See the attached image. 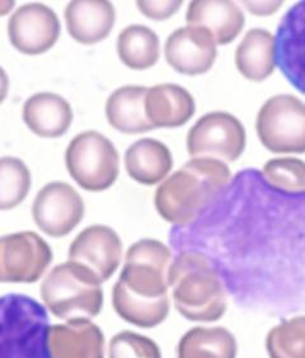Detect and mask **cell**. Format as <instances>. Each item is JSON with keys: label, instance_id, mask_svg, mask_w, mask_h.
Listing matches in <instances>:
<instances>
[{"label": "cell", "instance_id": "cell-1", "mask_svg": "<svg viewBox=\"0 0 305 358\" xmlns=\"http://www.w3.org/2000/svg\"><path fill=\"white\" fill-rule=\"evenodd\" d=\"M230 169L211 158H192L158 187L155 207L160 216L177 227L197 220L204 207L228 185Z\"/></svg>", "mask_w": 305, "mask_h": 358}, {"label": "cell", "instance_id": "cell-2", "mask_svg": "<svg viewBox=\"0 0 305 358\" xmlns=\"http://www.w3.org/2000/svg\"><path fill=\"white\" fill-rule=\"evenodd\" d=\"M0 358H52L49 314L35 299L0 297Z\"/></svg>", "mask_w": 305, "mask_h": 358}, {"label": "cell", "instance_id": "cell-3", "mask_svg": "<svg viewBox=\"0 0 305 358\" xmlns=\"http://www.w3.org/2000/svg\"><path fill=\"white\" fill-rule=\"evenodd\" d=\"M65 164L71 178L85 191L101 192L113 186L120 171L118 149L97 131H84L70 141Z\"/></svg>", "mask_w": 305, "mask_h": 358}, {"label": "cell", "instance_id": "cell-4", "mask_svg": "<svg viewBox=\"0 0 305 358\" xmlns=\"http://www.w3.org/2000/svg\"><path fill=\"white\" fill-rule=\"evenodd\" d=\"M168 280L174 289L177 305L182 309L192 306L213 308L219 317L225 311L227 291L222 280L205 255L182 252L169 267Z\"/></svg>", "mask_w": 305, "mask_h": 358}, {"label": "cell", "instance_id": "cell-5", "mask_svg": "<svg viewBox=\"0 0 305 358\" xmlns=\"http://www.w3.org/2000/svg\"><path fill=\"white\" fill-rule=\"evenodd\" d=\"M261 143L278 154L305 152V103L289 94L271 96L257 116Z\"/></svg>", "mask_w": 305, "mask_h": 358}, {"label": "cell", "instance_id": "cell-6", "mask_svg": "<svg viewBox=\"0 0 305 358\" xmlns=\"http://www.w3.org/2000/svg\"><path fill=\"white\" fill-rule=\"evenodd\" d=\"M246 140V130L238 118L228 112H210L188 131L187 150L192 158L234 162L244 152Z\"/></svg>", "mask_w": 305, "mask_h": 358}, {"label": "cell", "instance_id": "cell-7", "mask_svg": "<svg viewBox=\"0 0 305 358\" xmlns=\"http://www.w3.org/2000/svg\"><path fill=\"white\" fill-rule=\"evenodd\" d=\"M60 21L51 8L29 3L18 8L8 21L9 41L24 55H41L55 45Z\"/></svg>", "mask_w": 305, "mask_h": 358}, {"label": "cell", "instance_id": "cell-8", "mask_svg": "<svg viewBox=\"0 0 305 358\" xmlns=\"http://www.w3.org/2000/svg\"><path fill=\"white\" fill-rule=\"evenodd\" d=\"M48 243L31 231L0 238V281H36L51 262Z\"/></svg>", "mask_w": 305, "mask_h": 358}, {"label": "cell", "instance_id": "cell-9", "mask_svg": "<svg viewBox=\"0 0 305 358\" xmlns=\"http://www.w3.org/2000/svg\"><path fill=\"white\" fill-rule=\"evenodd\" d=\"M32 213L46 234L64 236L83 219L84 201L69 183L55 180L37 193Z\"/></svg>", "mask_w": 305, "mask_h": 358}, {"label": "cell", "instance_id": "cell-10", "mask_svg": "<svg viewBox=\"0 0 305 358\" xmlns=\"http://www.w3.org/2000/svg\"><path fill=\"white\" fill-rule=\"evenodd\" d=\"M166 62L185 76L208 73L216 60V42L206 28L187 26L166 38Z\"/></svg>", "mask_w": 305, "mask_h": 358}, {"label": "cell", "instance_id": "cell-11", "mask_svg": "<svg viewBox=\"0 0 305 358\" xmlns=\"http://www.w3.org/2000/svg\"><path fill=\"white\" fill-rule=\"evenodd\" d=\"M276 64L294 88L305 94V1L292 6L278 24Z\"/></svg>", "mask_w": 305, "mask_h": 358}, {"label": "cell", "instance_id": "cell-12", "mask_svg": "<svg viewBox=\"0 0 305 358\" xmlns=\"http://www.w3.org/2000/svg\"><path fill=\"white\" fill-rule=\"evenodd\" d=\"M122 255L118 234L107 227H90L78 235L69 250L70 259L88 263L99 278L107 280L116 271Z\"/></svg>", "mask_w": 305, "mask_h": 358}, {"label": "cell", "instance_id": "cell-13", "mask_svg": "<svg viewBox=\"0 0 305 358\" xmlns=\"http://www.w3.org/2000/svg\"><path fill=\"white\" fill-rule=\"evenodd\" d=\"M115 20V7L106 0H76L65 9L68 32L82 45H94L108 37Z\"/></svg>", "mask_w": 305, "mask_h": 358}, {"label": "cell", "instance_id": "cell-14", "mask_svg": "<svg viewBox=\"0 0 305 358\" xmlns=\"http://www.w3.org/2000/svg\"><path fill=\"white\" fill-rule=\"evenodd\" d=\"M194 96L177 84H158L148 90L146 115L154 129L180 127L194 115Z\"/></svg>", "mask_w": 305, "mask_h": 358}, {"label": "cell", "instance_id": "cell-15", "mask_svg": "<svg viewBox=\"0 0 305 358\" xmlns=\"http://www.w3.org/2000/svg\"><path fill=\"white\" fill-rule=\"evenodd\" d=\"M186 21L188 26L206 28L218 45H228L241 34L246 17L233 1L194 0L188 6Z\"/></svg>", "mask_w": 305, "mask_h": 358}, {"label": "cell", "instance_id": "cell-16", "mask_svg": "<svg viewBox=\"0 0 305 358\" xmlns=\"http://www.w3.org/2000/svg\"><path fill=\"white\" fill-rule=\"evenodd\" d=\"M23 121L40 138H60L73 122L71 106L55 93H36L23 106Z\"/></svg>", "mask_w": 305, "mask_h": 358}, {"label": "cell", "instance_id": "cell-17", "mask_svg": "<svg viewBox=\"0 0 305 358\" xmlns=\"http://www.w3.org/2000/svg\"><path fill=\"white\" fill-rule=\"evenodd\" d=\"M125 166L134 180L154 186L171 172L173 158L163 143L154 138H141L126 150Z\"/></svg>", "mask_w": 305, "mask_h": 358}, {"label": "cell", "instance_id": "cell-18", "mask_svg": "<svg viewBox=\"0 0 305 358\" xmlns=\"http://www.w3.org/2000/svg\"><path fill=\"white\" fill-rule=\"evenodd\" d=\"M146 87L126 85L115 90L106 103V116L113 129L122 134H143L152 130L146 115Z\"/></svg>", "mask_w": 305, "mask_h": 358}, {"label": "cell", "instance_id": "cell-19", "mask_svg": "<svg viewBox=\"0 0 305 358\" xmlns=\"http://www.w3.org/2000/svg\"><path fill=\"white\" fill-rule=\"evenodd\" d=\"M236 64L239 73L250 80L261 82L269 78L276 66L272 34L262 28L248 31L236 48Z\"/></svg>", "mask_w": 305, "mask_h": 358}, {"label": "cell", "instance_id": "cell-20", "mask_svg": "<svg viewBox=\"0 0 305 358\" xmlns=\"http://www.w3.org/2000/svg\"><path fill=\"white\" fill-rule=\"evenodd\" d=\"M159 37L146 26L132 24L118 35V57L130 69L152 68L159 59Z\"/></svg>", "mask_w": 305, "mask_h": 358}, {"label": "cell", "instance_id": "cell-21", "mask_svg": "<svg viewBox=\"0 0 305 358\" xmlns=\"http://www.w3.org/2000/svg\"><path fill=\"white\" fill-rule=\"evenodd\" d=\"M31 183V172L23 160L0 158V210H10L26 200Z\"/></svg>", "mask_w": 305, "mask_h": 358}, {"label": "cell", "instance_id": "cell-22", "mask_svg": "<svg viewBox=\"0 0 305 358\" xmlns=\"http://www.w3.org/2000/svg\"><path fill=\"white\" fill-rule=\"evenodd\" d=\"M271 358H305V317H298L272 329L267 338Z\"/></svg>", "mask_w": 305, "mask_h": 358}, {"label": "cell", "instance_id": "cell-23", "mask_svg": "<svg viewBox=\"0 0 305 358\" xmlns=\"http://www.w3.org/2000/svg\"><path fill=\"white\" fill-rule=\"evenodd\" d=\"M271 186L284 192L305 191V162L297 158L271 159L262 168Z\"/></svg>", "mask_w": 305, "mask_h": 358}, {"label": "cell", "instance_id": "cell-24", "mask_svg": "<svg viewBox=\"0 0 305 358\" xmlns=\"http://www.w3.org/2000/svg\"><path fill=\"white\" fill-rule=\"evenodd\" d=\"M140 12L155 21H163L172 17L182 6V1H136Z\"/></svg>", "mask_w": 305, "mask_h": 358}, {"label": "cell", "instance_id": "cell-25", "mask_svg": "<svg viewBox=\"0 0 305 358\" xmlns=\"http://www.w3.org/2000/svg\"><path fill=\"white\" fill-rule=\"evenodd\" d=\"M283 1H244L243 4L248 10L257 15H270L281 7Z\"/></svg>", "mask_w": 305, "mask_h": 358}, {"label": "cell", "instance_id": "cell-26", "mask_svg": "<svg viewBox=\"0 0 305 358\" xmlns=\"http://www.w3.org/2000/svg\"><path fill=\"white\" fill-rule=\"evenodd\" d=\"M9 90V79L6 70L0 66V104L6 101Z\"/></svg>", "mask_w": 305, "mask_h": 358}, {"label": "cell", "instance_id": "cell-27", "mask_svg": "<svg viewBox=\"0 0 305 358\" xmlns=\"http://www.w3.org/2000/svg\"><path fill=\"white\" fill-rule=\"evenodd\" d=\"M14 6H15V1H9V0L0 1V17L10 13V10L13 9Z\"/></svg>", "mask_w": 305, "mask_h": 358}]
</instances>
